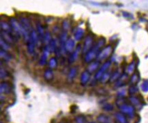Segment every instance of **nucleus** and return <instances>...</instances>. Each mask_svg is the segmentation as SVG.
Returning <instances> with one entry per match:
<instances>
[{
  "label": "nucleus",
  "mask_w": 148,
  "mask_h": 123,
  "mask_svg": "<svg viewBox=\"0 0 148 123\" xmlns=\"http://www.w3.org/2000/svg\"><path fill=\"white\" fill-rule=\"evenodd\" d=\"M105 39L104 37H100L98 39L97 43L95 44V46L89 51L88 53L86 54V55L85 56V61L86 63H91L93 62L95 58L98 57V54L100 52V49L104 46V45L105 44Z\"/></svg>",
  "instance_id": "obj_1"
},
{
  "label": "nucleus",
  "mask_w": 148,
  "mask_h": 123,
  "mask_svg": "<svg viewBox=\"0 0 148 123\" xmlns=\"http://www.w3.org/2000/svg\"><path fill=\"white\" fill-rule=\"evenodd\" d=\"M119 110L121 112L124 114L128 115L129 117L132 118L134 116V107L133 105H130V104H127L124 103H121L118 105Z\"/></svg>",
  "instance_id": "obj_2"
},
{
  "label": "nucleus",
  "mask_w": 148,
  "mask_h": 123,
  "mask_svg": "<svg viewBox=\"0 0 148 123\" xmlns=\"http://www.w3.org/2000/svg\"><path fill=\"white\" fill-rule=\"evenodd\" d=\"M93 44H94V37L92 35H88L85 37L84 41V45L82 48V53L87 54L91 49L93 48Z\"/></svg>",
  "instance_id": "obj_3"
},
{
  "label": "nucleus",
  "mask_w": 148,
  "mask_h": 123,
  "mask_svg": "<svg viewBox=\"0 0 148 123\" xmlns=\"http://www.w3.org/2000/svg\"><path fill=\"white\" fill-rule=\"evenodd\" d=\"M112 52H113V47L111 46H109L104 47V48H102L100 52H99L98 55V60H102L107 59V58H109L110 55H111Z\"/></svg>",
  "instance_id": "obj_4"
},
{
  "label": "nucleus",
  "mask_w": 148,
  "mask_h": 123,
  "mask_svg": "<svg viewBox=\"0 0 148 123\" xmlns=\"http://www.w3.org/2000/svg\"><path fill=\"white\" fill-rule=\"evenodd\" d=\"M1 94H9L12 91V84L8 81H3L0 86Z\"/></svg>",
  "instance_id": "obj_5"
},
{
  "label": "nucleus",
  "mask_w": 148,
  "mask_h": 123,
  "mask_svg": "<svg viewBox=\"0 0 148 123\" xmlns=\"http://www.w3.org/2000/svg\"><path fill=\"white\" fill-rule=\"evenodd\" d=\"M110 65H111V62L109 61V60H108V61H106L105 63L102 65V67L100 68V69L97 71L96 76H95V78H96V80H100V79H101L102 75L107 72V70L109 69Z\"/></svg>",
  "instance_id": "obj_6"
},
{
  "label": "nucleus",
  "mask_w": 148,
  "mask_h": 123,
  "mask_svg": "<svg viewBox=\"0 0 148 123\" xmlns=\"http://www.w3.org/2000/svg\"><path fill=\"white\" fill-rule=\"evenodd\" d=\"M1 37L3 40L8 43V44L12 45L15 42L14 37L12 35V33H7V32L2 31L1 32Z\"/></svg>",
  "instance_id": "obj_7"
},
{
  "label": "nucleus",
  "mask_w": 148,
  "mask_h": 123,
  "mask_svg": "<svg viewBox=\"0 0 148 123\" xmlns=\"http://www.w3.org/2000/svg\"><path fill=\"white\" fill-rule=\"evenodd\" d=\"M81 45L78 44L75 51L73 52V54H71V55L70 56L69 58H68V61H69V63H73L74 61H75V60L77 59V58L79 57V54H80V52H81Z\"/></svg>",
  "instance_id": "obj_8"
},
{
  "label": "nucleus",
  "mask_w": 148,
  "mask_h": 123,
  "mask_svg": "<svg viewBox=\"0 0 148 123\" xmlns=\"http://www.w3.org/2000/svg\"><path fill=\"white\" fill-rule=\"evenodd\" d=\"M64 47H65V50L66 52H69V53L73 52L74 50H75V40L72 38L68 39V40L66 41Z\"/></svg>",
  "instance_id": "obj_9"
},
{
  "label": "nucleus",
  "mask_w": 148,
  "mask_h": 123,
  "mask_svg": "<svg viewBox=\"0 0 148 123\" xmlns=\"http://www.w3.org/2000/svg\"><path fill=\"white\" fill-rule=\"evenodd\" d=\"M99 66H100V61H98V60L93 61L88 66L87 71H88L90 73H92L95 72V71L98 69Z\"/></svg>",
  "instance_id": "obj_10"
},
{
  "label": "nucleus",
  "mask_w": 148,
  "mask_h": 123,
  "mask_svg": "<svg viewBox=\"0 0 148 123\" xmlns=\"http://www.w3.org/2000/svg\"><path fill=\"white\" fill-rule=\"evenodd\" d=\"M0 24H1V29L2 31L7 32V33H12V27L8 22H5V20H1L0 22Z\"/></svg>",
  "instance_id": "obj_11"
},
{
  "label": "nucleus",
  "mask_w": 148,
  "mask_h": 123,
  "mask_svg": "<svg viewBox=\"0 0 148 123\" xmlns=\"http://www.w3.org/2000/svg\"><path fill=\"white\" fill-rule=\"evenodd\" d=\"M90 78V73L88 71H84L81 73L80 77V82L81 85H85L88 82Z\"/></svg>",
  "instance_id": "obj_12"
},
{
  "label": "nucleus",
  "mask_w": 148,
  "mask_h": 123,
  "mask_svg": "<svg viewBox=\"0 0 148 123\" xmlns=\"http://www.w3.org/2000/svg\"><path fill=\"white\" fill-rule=\"evenodd\" d=\"M84 29H81V28H78L75 31V33H74V37H75V39L77 41H81L83 39V36H84Z\"/></svg>",
  "instance_id": "obj_13"
},
{
  "label": "nucleus",
  "mask_w": 148,
  "mask_h": 123,
  "mask_svg": "<svg viewBox=\"0 0 148 123\" xmlns=\"http://www.w3.org/2000/svg\"><path fill=\"white\" fill-rule=\"evenodd\" d=\"M78 73V69L76 67H73L71 68L68 74V80L69 81H73L75 77L77 76Z\"/></svg>",
  "instance_id": "obj_14"
},
{
  "label": "nucleus",
  "mask_w": 148,
  "mask_h": 123,
  "mask_svg": "<svg viewBox=\"0 0 148 123\" xmlns=\"http://www.w3.org/2000/svg\"><path fill=\"white\" fill-rule=\"evenodd\" d=\"M45 79L48 82H51L53 79V71L51 69H47L44 72Z\"/></svg>",
  "instance_id": "obj_15"
},
{
  "label": "nucleus",
  "mask_w": 148,
  "mask_h": 123,
  "mask_svg": "<svg viewBox=\"0 0 148 123\" xmlns=\"http://www.w3.org/2000/svg\"><path fill=\"white\" fill-rule=\"evenodd\" d=\"M115 118L118 121L119 123H128L126 116H124V113L121 112H117L115 113Z\"/></svg>",
  "instance_id": "obj_16"
},
{
  "label": "nucleus",
  "mask_w": 148,
  "mask_h": 123,
  "mask_svg": "<svg viewBox=\"0 0 148 123\" xmlns=\"http://www.w3.org/2000/svg\"><path fill=\"white\" fill-rule=\"evenodd\" d=\"M97 120L99 123H111V119L105 114H100L97 117Z\"/></svg>",
  "instance_id": "obj_17"
},
{
  "label": "nucleus",
  "mask_w": 148,
  "mask_h": 123,
  "mask_svg": "<svg viewBox=\"0 0 148 123\" xmlns=\"http://www.w3.org/2000/svg\"><path fill=\"white\" fill-rule=\"evenodd\" d=\"M127 78H128V76H127L126 74H124L123 75H121L120 77L117 80L116 84H115V86L117 87H119L123 86V85L126 84Z\"/></svg>",
  "instance_id": "obj_18"
},
{
  "label": "nucleus",
  "mask_w": 148,
  "mask_h": 123,
  "mask_svg": "<svg viewBox=\"0 0 148 123\" xmlns=\"http://www.w3.org/2000/svg\"><path fill=\"white\" fill-rule=\"evenodd\" d=\"M0 55H1V58H3V60L5 61H10V60L12 59V56L10 53L7 52L6 51L3 50L1 49V51H0Z\"/></svg>",
  "instance_id": "obj_19"
},
{
  "label": "nucleus",
  "mask_w": 148,
  "mask_h": 123,
  "mask_svg": "<svg viewBox=\"0 0 148 123\" xmlns=\"http://www.w3.org/2000/svg\"><path fill=\"white\" fill-rule=\"evenodd\" d=\"M48 52L49 51L45 50L42 54V56L39 59V64L40 65H44L46 64L47 61V57H48Z\"/></svg>",
  "instance_id": "obj_20"
},
{
  "label": "nucleus",
  "mask_w": 148,
  "mask_h": 123,
  "mask_svg": "<svg viewBox=\"0 0 148 123\" xmlns=\"http://www.w3.org/2000/svg\"><path fill=\"white\" fill-rule=\"evenodd\" d=\"M0 44H1V50L5 51H8L10 49V45L8 44L6 41H5L1 37V40H0Z\"/></svg>",
  "instance_id": "obj_21"
},
{
  "label": "nucleus",
  "mask_w": 148,
  "mask_h": 123,
  "mask_svg": "<svg viewBox=\"0 0 148 123\" xmlns=\"http://www.w3.org/2000/svg\"><path fill=\"white\" fill-rule=\"evenodd\" d=\"M49 65L51 69H55V68H56L57 66H58V60H57L56 58H51L49 60Z\"/></svg>",
  "instance_id": "obj_22"
},
{
  "label": "nucleus",
  "mask_w": 148,
  "mask_h": 123,
  "mask_svg": "<svg viewBox=\"0 0 148 123\" xmlns=\"http://www.w3.org/2000/svg\"><path fill=\"white\" fill-rule=\"evenodd\" d=\"M130 101L131 102L132 105L136 107H138V106L141 105V101L138 99L137 97H135V96H131L130 98Z\"/></svg>",
  "instance_id": "obj_23"
},
{
  "label": "nucleus",
  "mask_w": 148,
  "mask_h": 123,
  "mask_svg": "<svg viewBox=\"0 0 148 123\" xmlns=\"http://www.w3.org/2000/svg\"><path fill=\"white\" fill-rule=\"evenodd\" d=\"M134 69H135V62L132 61V63H130L129 64L128 67H127L126 69V71L128 74H131L134 72Z\"/></svg>",
  "instance_id": "obj_24"
},
{
  "label": "nucleus",
  "mask_w": 148,
  "mask_h": 123,
  "mask_svg": "<svg viewBox=\"0 0 148 123\" xmlns=\"http://www.w3.org/2000/svg\"><path fill=\"white\" fill-rule=\"evenodd\" d=\"M120 76H121V74L119 71H115V72L111 75L110 82H115V81H117L119 78V77H120Z\"/></svg>",
  "instance_id": "obj_25"
},
{
  "label": "nucleus",
  "mask_w": 148,
  "mask_h": 123,
  "mask_svg": "<svg viewBox=\"0 0 148 123\" xmlns=\"http://www.w3.org/2000/svg\"><path fill=\"white\" fill-rule=\"evenodd\" d=\"M56 41L53 40H51V42L48 44V48H47V51H51V52H53L56 50Z\"/></svg>",
  "instance_id": "obj_26"
},
{
  "label": "nucleus",
  "mask_w": 148,
  "mask_h": 123,
  "mask_svg": "<svg viewBox=\"0 0 148 123\" xmlns=\"http://www.w3.org/2000/svg\"><path fill=\"white\" fill-rule=\"evenodd\" d=\"M76 123H86V118L83 115H78L75 117Z\"/></svg>",
  "instance_id": "obj_27"
},
{
  "label": "nucleus",
  "mask_w": 148,
  "mask_h": 123,
  "mask_svg": "<svg viewBox=\"0 0 148 123\" xmlns=\"http://www.w3.org/2000/svg\"><path fill=\"white\" fill-rule=\"evenodd\" d=\"M111 74L109 72H106L104 74L102 75L101 79H100V82L102 83H106L107 81L110 80V78H111Z\"/></svg>",
  "instance_id": "obj_28"
},
{
  "label": "nucleus",
  "mask_w": 148,
  "mask_h": 123,
  "mask_svg": "<svg viewBox=\"0 0 148 123\" xmlns=\"http://www.w3.org/2000/svg\"><path fill=\"white\" fill-rule=\"evenodd\" d=\"M51 40H52V39H51V33H49V31L46 32V33H45V37H44L45 42L47 43V44H49V43L51 42Z\"/></svg>",
  "instance_id": "obj_29"
},
{
  "label": "nucleus",
  "mask_w": 148,
  "mask_h": 123,
  "mask_svg": "<svg viewBox=\"0 0 148 123\" xmlns=\"http://www.w3.org/2000/svg\"><path fill=\"white\" fill-rule=\"evenodd\" d=\"M141 88L143 92H148V81L145 80L141 83Z\"/></svg>",
  "instance_id": "obj_30"
},
{
  "label": "nucleus",
  "mask_w": 148,
  "mask_h": 123,
  "mask_svg": "<svg viewBox=\"0 0 148 123\" xmlns=\"http://www.w3.org/2000/svg\"><path fill=\"white\" fill-rule=\"evenodd\" d=\"M138 76L136 73H134V74L131 76V77H130V83H131L132 84H136V83L138 82Z\"/></svg>",
  "instance_id": "obj_31"
},
{
  "label": "nucleus",
  "mask_w": 148,
  "mask_h": 123,
  "mask_svg": "<svg viewBox=\"0 0 148 123\" xmlns=\"http://www.w3.org/2000/svg\"><path fill=\"white\" fill-rule=\"evenodd\" d=\"M1 79H4L5 77L8 76V71H7L4 68L3 69V67H1Z\"/></svg>",
  "instance_id": "obj_32"
},
{
  "label": "nucleus",
  "mask_w": 148,
  "mask_h": 123,
  "mask_svg": "<svg viewBox=\"0 0 148 123\" xmlns=\"http://www.w3.org/2000/svg\"><path fill=\"white\" fill-rule=\"evenodd\" d=\"M62 27H63V29L65 30V31H67V30L69 29L70 28L69 21H68V20H64L63 23H62Z\"/></svg>",
  "instance_id": "obj_33"
},
{
  "label": "nucleus",
  "mask_w": 148,
  "mask_h": 123,
  "mask_svg": "<svg viewBox=\"0 0 148 123\" xmlns=\"http://www.w3.org/2000/svg\"><path fill=\"white\" fill-rule=\"evenodd\" d=\"M137 90H138L137 87H136V86H132L130 87L128 91H129V93H130V94H133L135 93V92H137Z\"/></svg>",
  "instance_id": "obj_34"
},
{
  "label": "nucleus",
  "mask_w": 148,
  "mask_h": 123,
  "mask_svg": "<svg viewBox=\"0 0 148 123\" xmlns=\"http://www.w3.org/2000/svg\"><path fill=\"white\" fill-rule=\"evenodd\" d=\"M103 109H105V110H107V111H111L113 109V106L111 105V104L107 103V104H106V105H104Z\"/></svg>",
  "instance_id": "obj_35"
},
{
  "label": "nucleus",
  "mask_w": 148,
  "mask_h": 123,
  "mask_svg": "<svg viewBox=\"0 0 148 123\" xmlns=\"http://www.w3.org/2000/svg\"><path fill=\"white\" fill-rule=\"evenodd\" d=\"M90 123H96V122H90Z\"/></svg>",
  "instance_id": "obj_36"
}]
</instances>
